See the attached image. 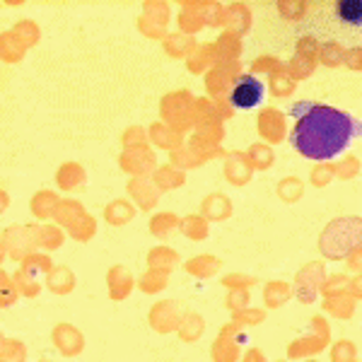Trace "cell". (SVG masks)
I'll return each mask as SVG.
<instances>
[{"instance_id": "6da1fadb", "label": "cell", "mask_w": 362, "mask_h": 362, "mask_svg": "<svg viewBox=\"0 0 362 362\" xmlns=\"http://www.w3.org/2000/svg\"><path fill=\"white\" fill-rule=\"evenodd\" d=\"M295 119L290 143L307 160H334L343 155L355 138L362 136V121L334 107L314 102H297L290 109Z\"/></svg>"}, {"instance_id": "7a4b0ae2", "label": "cell", "mask_w": 362, "mask_h": 362, "mask_svg": "<svg viewBox=\"0 0 362 362\" xmlns=\"http://www.w3.org/2000/svg\"><path fill=\"white\" fill-rule=\"evenodd\" d=\"M232 107L235 109H256L266 99V85L256 80L254 75H244L239 83L232 87Z\"/></svg>"}, {"instance_id": "3957f363", "label": "cell", "mask_w": 362, "mask_h": 362, "mask_svg": "<svg viewBox=\"0 0 362 362\" xmlns=\"http://www.w3.org/2000/svg\"><path fill=\"white\" fill-rule=\"evenodd\" d=\"M336 13L346 25L362 27V0H338Z\"/></svg>"}]
</instances>
